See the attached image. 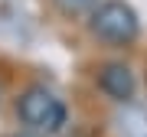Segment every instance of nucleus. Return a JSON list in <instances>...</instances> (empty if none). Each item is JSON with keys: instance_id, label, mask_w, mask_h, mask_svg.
I'll list each match as a JSON object with an SVG mask.
<instances>
[{"instance_id": "nucleus-1", "label": "nucleus", "mask_w": 147, "mask_h": 137, "mask_svg": "<svg viewBox=\"0 0 147 137\" xmlns=\"http://www.w3.org/2000/svg\"><path fill=\"white\" fill-rule=\"evenodd\" d=\"M92 36L111 42V46H127V42L137 39L141 33V23H137V13L121 0H108V3L92 7V20H88Z\"/></svg>"}, {"instance_id": "nucleus-2", "label": "nucleus", "mask_w": 147, "mask_h": 137, "mask_svg": "<svg viewBox=\"0 0 147 137\" xmlns=\"http://www.w3.org/2000/svg\"><path fill=\"white\" fill-rule=\"evenodd\" d=\"M16 114H20V121L30 131H39V134H56L65 124V105L49 88H39V85L20 95Z\"/></svg>"}, {"instance_id": "nucleus-3", "label": "nucleus", "mask_w": 147, "mask_h": 137, "mask_svg": "<svg viewBox=\"0 0 147 137\" xmlns=\"http://www.w3.org/2000/svg\"><path fill=\"white\" fill-rule=\"evenodd\" d=\"M98 88L115 101H131L134 98V72L124 62H108L98 72Z\"/></svg>"}, {"instance_id": "nucleus-4", "label": "nucleus", "mask_w": 147, "mask_h": 137, "mask_svg": "<svg viewBox=\"0 0 147 137\" xmlns=\"http://www.w3.org/2000/svg\"><path fill=\"white\" fill-rule=\"evenodd\" d=\"M56 7H59V13L75 16V13H85L92 7H98V0H56Z\"/></svg>"}, {"instance_id": "nucleus-5", "label": "nucleus", "mask_w": 147, "mask_h": 137, "mask_svg": "<svg viewBox=\"0 0 147 137\" xmlns=\"http://www.w3.org/2000/svg\"><path fill=\"white\" fill-rule=\"evenodd\" d=\"M16 137H42L39 131H30V127H26V134H16Z\"/></svg>"}]
</instances>
